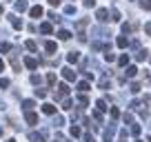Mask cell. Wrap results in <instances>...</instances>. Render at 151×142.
I'll return each mask as SVG.
<instances>
[{
  "label": "cell",
  "instance_id": "obj_7",
  "mask_svg": "<svg viewBox=\"0 0 151 142\" xmlns=\"http://www.w3.org/2000/svg\"><path fill=\"white\" fill-rule=\"evenodd\" d=\"M40 33H45V36H49V33H53V27H51V22H42L40 24Z\"/></svg>",
  "mask_w": 151,
  "mask_h": 142
},
{
  "label": "cell",
  "instance_id": "obj_6",
  "mask_svg": "<svg viewBox=\"0 0 151 142\" xmlns=\"http://www.w3.org/2000/svg\"><path fill=\"white\" fill-rule=\"evenodd\" d=\"M45 51H47V53H56L58 51V44L53 42V40H47V42H45Z\"/></svg>",
  "mask_w": 151,
  "mask_h": 142
},
{
  "label": "cell",
  "instance_id": "obj_35",
  "mask_svg": "<svg viewBox=\"0 0 151 142\" xmlns=\"http://www.w3.org/2000/svg\"><path fill=\"white\" fill-rule=\"evenodd\" d=\"M111 20H116V22L120 20V11H118V9H113V11H111Z\"/></svg>",
  "mask_w": 151,
  "mask_h": 142
},
{
  "label": "cell",
  "instance_id": "obj_17",
  "mask_svg": "<svg viewBox=\"0 0 151 142\" xmlns=\"http://www.w3.org/2000/svg\"><path fill=\"white\" fill-rule=\"evenodd\" d=\"M33 107H36V102H33V100H22V109H24V111H31Z\"/></svg>",
  "mask_w": 151,
  "mask_h": 142
},
{
  "label": "cell",
  "instance_id": "obj_24",
  "mask_svg": "<svg viewBox=\"0 0 151 142\" xmlns=\"http://www.w3.org/2000/svg\"><path fill=\"white\" fill-rule=\"evenodd\" d=\"M78 104H82V107H87V104H89V98H87L85 93H80V95H78Z\"/></svg>",
  "mask_w": 151,
  "mask_h": 142
},
{
  "label": "cell",
  "instance_id": "obj_45",
  "mask_svg": "<svg viewBox=\"0 0 151 142\" xmlns=\"http://www.w3.org/2000/svg\"><path fill=\"white\" fill-rule=\"evenodd\" d=\"M85 7H96V0H85Z\"/></svg>",
  "mask_w": 151,
  "mask_h": 142
},
{
  "label": "cell",
  "instance_id": "obj_44",
  "mask_svg": "<svg viewBox=\"0 0 151 142\" xmlns=\"http://www.w3.org/2000/svg\"><path fill=\"white\" fill-rule=\"evenodd\" d=\"M49 18H51L53 22H60V16H56V14H49Z\"/></svg>",
  "mask_w": 151,
  "mask_h": 142
},
{
  "label": "cell",
  "instance_id": "obj_19",
  "mask_svg": "<svg viewBox=\"0 0 151 142\" xmlns=\"http://www.w3.org/2000/svg\"><path fill=\"white\" fill-rule=\"evenodd\" d=\"M78 91H80V93H87V91H89V82H87V80L78 82Z\"/></svg>",
  "mask_w": 151,
  "mask_h": 142
},
{
  "label": "cell",
  "instance_id": "obj_20",
  "mask_svg": "<svg viewBox=\"0 0 151 142\" xmlns=\"http://www.w3.org/2000/svg\"><path fill=\"white\" fill-rule=\"evenodd\" d=\"M113 140V127H109V129H104V142H111Z\"/></svg>",
  "mask_w": 151,
  "mask_h": 142
},
{
  "label": "cell",
  "instance_id": "obj_13",
  "mask_svg": "<svg viewBox=\"0 0 151 142\" xmlns=\"http://www.w3.org/2000/svg\"><path fill=\"white\" fill-rule=\"evenodd\" d=\"M69 133H71V138H80V136H82V129L78 127V124H71Z\"/></svg>",
  "mask_w": 151,
  "mask_h": 142
},
{
  "label": "cell",
  "instance_id": "obj_26",
  "mask_svg": "<svg viewBox=\"0 0 151 142\" xmlns=\"http://www.w3.org/2000/svg\"><path fill=\"white\" fill-rule=\"evenodd\" d=\"M127 62H129V56H127V53H122V56L118 58V65L120 67H127Z\"/></svg>",
  "mask_w": 151,
  "mask_h": 142
},
{
  "label": "cell",
  "instance_id": "obj_8",
  "mask_svg": "<svg viewBox=\"0 0 151 142\" xmlns=\"http://www.w3.org/2000/svg\"><path fill=\"white\" fill-rule=\"evenodd\" d=\"M138 29V22H129V24H122V33L127 36V33H133Z\"/></svg>",
  "mask_w": 151,
  "mask_h": 142
},
{
  "label": "cell",
  "instance_id": "obj_9",
  "mask_svg": "<svg viewBox=\"0 0 151 142\" xmlns=\"http://www.w3.org/2000/svg\"><path fill=\"white\" fill-rule=\"evenodd\" d=\"M29 16H31V18H40V16H42V7L40 5L31 7V9H29Z\"/></svg>",
  "mask_w": 151,
  "mask_h": 142
},
{
  "label": "cell",
  "instance_id": "obj_3",
  "mask_svg": "<svg viewBox=\"0 0 151 142\" xmlns=\"http://www.w3.org/2000/svg\"><path fill=\"white\" fill-rule=\"evenodd\" d=\"M42 113H45V115H56V104L45 102V104H42Z\"/></svg>",
  "mask_w": 151,
  "mask_h": 142
},
{
  "label": "cell",
  "instance_id": "obj_15",
  "mask_svg": "<svg viewBox=\"0 0 151 142\" xmlns=\"http://www.w3.org/2000/svg\"><path fill=\"white\" fill-rule=\"evenodd\" d=\"M136 73H138V67H127V71H124V76H127V78H136Z\"/></svg>",
  "mask_w": 151,
  "mask_h": 142
},
{
  "label": "cell",
  "instance_id": "obj_16",
  "mask_svg": "<svg viewBox=\"0 0 151 142\" xmlns=\"http://www.w3.org/2000/svg\"><path fill=\"white\" fill-rule=\"evenodd\" d=\"M116 44H118V47H120V49H127V47H129V40H127V38H124V36H120V38H118V40H116Z\"/></svg>",
  "mask_w": 151,
  "mask_h": 142
},
{
  "label": "cell",
  "instance_id": "obj_40",
  "mask_svg": "<svg viewBox=\"0 0 151 142\" xmlns=\"http://www.w3.org/2000/svg\"><path fill=\"white\" fill-rule=\"evenodd\" d=\"M36 95H38V98H45V95H47V91H45V89H36Z\"/></svg>",
  "mask_w": 151,
  "mask_h": 142
},
{
  "label": "cell",
  "instance_id": "obj_14",
  "mask_svg": "<svg viewBox=\"0 0 151 142\" xmlns=\"http://www.w3.org/2000/svg\"><path fill=\"white\" fill-rule=\"evenodd\" d=\"M14 7H16V11H27L29 5H27V0H16V5H14Z\"/></svg>",
  "mask_w": 151,
  "mask_h": 142
},
{
  "label": "cell",
  "instance_id": "obj_2",
  "mask_svg": "<svg viewBox=\"0 0 151 142\" xmlns=\"http://www.w3.org/2000/svg\"><path fill=\"white\" fill-rule=\"evenodd\" d=\"M96 18H98L100 22H107V20H109V9H104V7H100V9L96 11Z\"/></svg>",
  "mask_w": 151,
  "mask_h": 142
},
{
  "label": "cell",
  "instance_id": "obj_36",
  "mask_svg": "<svg viewBox=\"0 0 151 142\" xmlns=\"http://www.w3.org/2000/svg\"><path fill=\"white\" fill-rule=\"evenodd\" d=\"M138 91H140V82H133L131 85V93H138Z\"/></svg>",
  "mask_w": 151,
  "mask_h": 142
},
{
  "label": "cell",
  "instance_id": "obj_41",
  "mask_svg": "<svg viewBox=\"0 0 151 142\" xmlns=\"http://www.w3.org/2000/svg\"><path fill=\"white\" fill-rule=\"evenodd\" d=\"M122 120H124V122H133V115H131V113H124Z\"/></svg>",
  "mask_w": 151,
  "mask_h": 142
},
{
  "label": "cell",
  "instance_id": "obj_47",
  "mask_svg": "<svg viewBox=\"0 0 151 142\" xmlns=\"http://www.w3.org/2000/svg\"><path fill=\"white\" fill-rule=\"evenodd\" d=\"M49 5H51V7H58V5H60V0H49Z\"/></svg>",
  "mask_w": 151,
  "mask_h": 142
},
{
  "label": "cell",
  "instance_id": "obj_5",
  "mask_svg": "<svg viewBox=\"0 0 151 142\" xmlns=\"http://www.w3.org/2000/svg\"><path fill=\"white\" fill-rule=\"evenodd\" d=\"M38 65H40V62H38L36 58H29V56L24 58V67H27V69H31V71H33V69H36Z\"/></svg>",
  "mask_w": 151,
  "mask_h": 142
},
{
  "label": "cell",
  "instance_id": "obj_39",
  "mask_svg": "<svg viewBox=\"0 0 151 142\" xmlns=\"http://www.w3.org/2000/svg\"><path fill=\"white\" fill-rule=\"evenodd\" d=\"M31 82H33V85H40V76H38V73H33V76H31Z\"/></svg>",
  "mask_w": 151,
  "mask_h": 142
},
{
  "label": "cell",
  "instance_id": "obj_52",
  "mask_svg": "<svg viewBox=\"0 0 151 142\" xmlns=\"http://www.w3.org/2000/svg\"><path fill=\"white\" fill-rule=\"evenodd\" d=\"M147 142H151V136H149V138H147Z\"/></svg>",
  "mask_w": 151,
  "mask_h": 142
},
{
  "label": "cell",
  "instance_id": "obj_38",
  "mask_svg": "<svg viewBox=\"0 0 151 142\" xmlns=\"http://www.w3.org/2000/svg\"><path fill=\"white\" fill-rule=\"evenodd\" d=\"M91 49H93V51H100V49H104V44H100V42H93V44H91Z\"/></svg>",
  "mask_w": 151,
  "mask_h": 142
},
{
  "label": "cell",
  "instance_id": "obj_29",
  "mask_svg": "<svg viewBox=\"0 0 151 142\" xmlns=\"http://www.w3.org/2000/svg\"><path fill=\"white\" fill-rule=\"evenodd\" d=\"M47 85H49V87L56 85V73H47Z\"/></svg>",
  "mask_w": 151,
  "mask_h": 142
},
{
  "label": "cell",
  "instance_id": "obj_1",
  "mask_svg": "<svg viewBox=\"0 0 151 142\" xmlns=\"http://www.w3.org/2000/svg\"><path fill=\"white\" fill-rule=\"evenodd\" d=\"M62 78H65L67 82H73L76 80V71L69 69V67H65V69H62Z\"/></svg>",
  "mask_w": 151,
  "mask_h": 142
},
{
  "label": "cell",
  "instance_id": "obj_42",
  "mask_svg": "<svg viewBox=\"0 0 151 142\" xmlns=\"http://www.w3.org/2000/svg\"><path fill=\"white\" fill-rule=\"evenodd\" d=\"M62 124H65V118H60V115H58V118H56V127H62Z\"/></svg>",
  "mask_w": 151,
  "mask_h": 142
},
{
  "label": "cell",
  "instance_id": "obj_30",
  "mask_svg": "<svg viewBox=\"0 0 151 142\" xmlns=\"http://www.w3.org/2000/svg\"><path fill=\"white\" fill-rule=\"evenodd\" d=\"M140 5H142V9H145V11H151V0H142Z\"/></svg>",
  "mask_w": 151,
  "mask_h": 142
},
{
  "label": "cell",
  "instance_id": "obj_51",
  "mask_svg": "<svg viewBox=\"0 0 151 142\" xmlns=\"http://www.w3.org/2000/svg\"><path fill=\"white\" fill-rule=\"evenodd\" d=\"M53 142H62V138H58V140H53Z\"/></svg>",
  "mask_w": 151,
  "mask_h": 142
},
{
  "label": "cell",
  "instance_id": "obj_27",
  "mask_svg": "<svg viewBox=\"0 0 151 142\" xmlns=\"http://www.w3.org/2000/svg\"><path fill=\"white\" fill-rule=\"evenodd\" d=\"M0 51H2V53H9L11 51V44L9 42H0Z\"/></svg>",
  "mask_w": 151,
  "mask_h": 142
},
{
  "label": "cell",
  "instance_id": "obj_37",
  "mask_svg": "<svg viewBox=\"0 0 151 142\" xmlns=\"http://www.w3.org/2000/svg\"><path fill=\"white\" fill-rule=\"evenodd\" d=\"M91 115H93V120H98V122H102V113H100V111H93V113H91Z\"/></svg>",
  "mask_w": 151,
  "mask_h": 142
},
{
  "label": "cell",
  "instance_id": "obj_25",
  "mask_svg": "<svg viewBox=\"0 0 151 142\" xmlns=\"http://www.w3.org/2000/svg\"><path fill=\"white\" fill-rule=\"evenodd\" d=\"M136 58H138L140 62H142V60H147V58H149V51H147V49H142V51H138V56H136Z\"/></svg>",
  "mask_w": 151,
  "mask_h": 142
},
{
  "label": "cell",
  "instance_id": "obj_32",
  "mask_svg": "<svg viewBox=\"0 0 151 142\" xmlns=\"http://www.w3.org/2000/svg\"><path fill=\"white\" fill-rule=\"evenodd\" d=\"M9 87V78H0V89H7Z\"/></svg>",
  "mask_w": 151,
  "mask_h": 142
},
{
  "label": "cell",
  "instance_id": "obj_4",
  "mask_svg": "<svg viewBox=\"0 0 151 142\" xmlns=\"http://www.w3.org/2000/svg\"><path fill=\"white\" fill-rule=\"evenodd\" d=\"M24 120L33 127V124H38V113H33V111H24Z\"/></svg>",
  "mask_w": 151,
  "mask_h": 142
},
{
  "label": "cell",
  "instance_id": "obj_21",
  "mask_svg": "<svg viewBox=\"0 0 151 142\" xmlns=\"http://www.w3.org/2000/svg\"><path fill=\"white\" fill-rule=\"evenodd\" d=\"M96 107H98L100 113H102V111H109V107H107V102H104V100H98V102H96Z\"/></svg>",
  "mask_w": 151,
  "mask_h": 142
},
{
  "label": "cell",
  "instance_id": "obj_33",
  "mask_svg": "<svg viewBox=\"0 0 151 142\" xmlns=\"http://www.w3.org/2000/svg\"><path fill=\"white\" fill-rule=\"evenodd\" d=\"M71 104H73V102H71L69 98H65V100H62V109H71Z\"/></svg>",
  "mask_w": 151,
  "mask_h": 142
},
{
  "label": "cell",
  "instance_id": "obj_11",
  "mask_svg": "<svg viewBox=\"0 0 151 142\" xmlns=\"http://www.w3.org/2000/svg\"><path fill=\"white\" fill-rule=\"evenodd\" d=\"M9 20H11V27H14L16 31H20V29L24 27V24H22V20H20V18H16V16H11Z\"/></svg>",
  "mask_w": 151,
  "mask_h": 142
},
{
  "label": "cell",
  "instance_id": "obj_55",
  "mask_svg": "<svg viewBox=\"0 0 151 142\" xmlns=\"http://www.w3.org/2000/svg\"><path fill=\"white\" fill-rule=\"evenodd\" d=\"M136 142H142V140H136Z\"/></svg>",
  "mask_w": 151,
  "mask_h": 142
},
{
  "label": "cell",
  "instance_id": "obj_43",
  "mask_svg": "<svg viewBox=\"0 0 151 142\" xmlns=\"http://www.w3.org/2000/svg\"><path fill=\"white\" fill-rule=\"evenodd\" d=\"M82 140H85V142H96L93 136H89V133H85V138H82Z\"/></svg>",
  "mask_w": 151,
  "mask_h": 142
},
{
  "label": "cell",
  "instance_id": "obj_31",
  "mask_svg": "<svg viewBox=\"0 0 151 142\" xmlns=\"http://www.w3.org/2000/svg\"><path fill=\"white\" fill-rule=\"evenodd\" d=\"M65 14H67V16L76 14V7H73V5H67V7H65Z\"/></svg>",
  "mask_w": 151,
  "mask_h": 142
},
{
  "label": "cell",
  "instance_id": "obj_50",
  "mask_svg": "<svg viewBox=\"0 0 151 142\" xmlns=\"http://www.w3.org/2000/svg\"><path fill=\"white\" fill-rule=\"evenodd\" d=\"M2 11H5V7H2V5H0V14H2Z\"/></svg>",
  "mask_w": 151,
  "mask_h": 142
},
{
  "label": "cell",
  "instance_id": "obj_54",
  "mask_svg": "<svg viewBox=\"0 0 151 142\" xmlns=\"http://www.w3.org/2000/svg\"><path fill=\"white\" fill-rule=\"evenodd\" d=\"M0 136H2V129H0Z\"/></svg>",
  "mask_w": 151,
  "mask_h": 142
},
{
  "label": "cell",
  "instance_id": "obj_49",
  "mask_svg": "<svg viewBox=\"0 0 151 142\" xmlns=\"http://www.w3.org/2000/svg\"><path fill=\"white\" fill-rule=\"evenodd\" d=\"M147 82H151V71H149V73H147Z\"/></svg>",
  "mask_w": 151,
  "mask_h": 142
},
{
  "label": "cell",
  "instance_id": "obj_48",
  "mask_svg": "<svg viewBox=\"0 0 151 142\" xmlns=\"http://www.w3.org/2000/svg\"><path fill=\"white\" fill-rule=\"evenodd\" d=\"M2 69H5V62H2V58H0V71H2Z\"/></svg>",
  "mask_w": 151,
  "mask_h": 142
},
{
  "label": "cell",
  "instance_id": "obj_12",
  "mask_svg": "<svg viewBox=\"0 0 151 142\" xmlns=\"http://www.w3.org/2000/svg\"><path fill=\"white\" fill-rule=\"evenodd\" d=\"M29 140H31V142H45V133H36V131H31V133H29Z\"/></svg>",
  "mask_w": 151,
  "mask_h": 142
},
{
  "label": "cell",
  "instance_id": "obj_23",
  "mask_svg": "<svg viewBox=\"0 0 151 142\" xmlns=\"http://www.w3.org/2000/svg\"><path fill=\"white\" fill-rule=\"evenodd\" d=\"M67 60H69V62H78V60H80V56H78V51H71L69 56H67Z\"/></svg>",
  "mask_w": 151,
  "mask_h": 142
},
{
  "label": "cell",
  "instance_id": "obj_22",
  "mask_svg": "<svg viewBox=\"0 0 151 142\" xmlns=\"http://www.w3.org/2000/svg\"><path fill=\"white\" fill-rule=\"evenodd\" d=\"M109 113H111L113 120H118V118H120V109H118V107H111V109H109Z\"/></svg>",
  "mask_w": 151,
  "mask_h": 142
},
{
  "label": "cell",
  "instance_id": "obj_46",
  "mask_svg": "<svg viewBox=\"0 0 151 142\" xmlns=\"http://www.w3.org/2000/svg\"><path fill=\"white\" fill-rule=\"evenodd\" d=\"M145 31H147V33L151 36V22H147V24H145Z\"/></svg>",
  "mask_w": 151,
  "mask_h": 142
},
{
  "label": "cell",
  "instance_id": "obj_10",
  "mask_svg": "<svg viewBox=\"0 0 151 142\" xmlns=\"http://www.w3.org/2000/svg\"><path fill=\"white\" fill-rule=\"evenodd\" d=\"M69 93V87L62 82V85H58V93H56V98H65V95Z\"/></svg>",
  "mask_w": 151,
  "mask_h": 142
},
{
  "label": "cell",
  "instance_id": "obj_28",
  "mask_svg": "<svg viewBox=\"0 0 151 142\" xmlns=\"http://www.w3.org/2000/svg\"><path fill=\"white\" fill-rule=\"evenodd\" d=\"M24 47H27L29 51H36V49H38V44L33 42V40H27V42H24Z\"/></svg>",
  "mask_w": 151,
  "mask_h": 142
},
{
  "label": "cell",
  "instance_id": "obj_18",
  "mask_svg": "<svg viewBox=\"0 0 151 142\" xmlns=\"http://www.w3.org/2000/svg\"><path fill=\"white\" fill-rule=\"evenodd\" d=\"M58 38H60V40H69V38H71V31H67V29H60V31H58Z\"/></svg>",
  "mask_w": 151,
  "mask_h": 142
},
{
  "label": "cell",
  "instance_id": "obj_53",
  "mask_svg": "<svg viewBox=\"0 0 151 142\" xmlns=\"http://www.w3.org/2000/svg\"><path fill=\"white\" fill-rule=\"evenodd\" d=\"M7 142H16V140H7Z\"/></svg>",
  "mask_w": 151,
  "mask_h": 142
},
{
  "label": "cell",
  "instance_id": "obj_34",
  "mask_svg": "<svg viewBox=\"0 0 151 142\" xmlns=\"http://www.w3.org/2000/svg\"><path fill=\"white\" fill-rule=\"evenodd\" d=\"M140 131H142L140 124H133V127H131V133H133V136H140Z\"/></svg>",
  "mask_w": 151,
  "mask_h": 142
}]
</instances>
